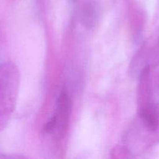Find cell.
<instances>
[{
	"label": "cell",
	"instance_id": "1",
	"mask_svg": "<svg viewBox=\"0 0 159 159\" xmlns=\"http://www.w3.org/2000/svg\"><path fill=\"white\" fill-rule=\"evenodd\" d=\"M20 82V71L15 64L0 63V133L7 127L16 110Z\"/></svg>",
	"mask_w": 159,
	"mask_h": 159
},
{
	"label": "cell",
	"instance_id": "4",
	"mask_svg": "<svg viewBox=\"0 0 159 159\" xmlns=\"http://www.w3.org/2000/svg\"><path fill=\"white\" fill-rule=\"evenodd\" d=\"M99 6L94 0H87L82 4L80 11L82 23L87 28H93L99 19Z\"/></svg>",
	"mask_w": 159,
	"mask_h": 159
},
{
	"label": "cell",
	"instance_id": "2",
	"mask_svg": "<svg viewBox=\"0 0 159 159\" xmlns=\"http://www.w3.org/2000/svg\"><path fill=\"white\" fill-rule=\"evenodd\" d=\"M159 66V28L144 42L129 64L128 72L133 79H138L146 69Z\"/></svg>",
	"mask_w": 159,
	"mask_h": 159
},
{
	"label": "cell",
	"instance_id": "3",
	"mask_svg": "<svg viewBox=\"0 0 159 159\" xmlns=\"http://www.w3.org/2000/svg\"><path fill=\"white\" fill-rule=\"evenodd\" d=\"M72 110V101L65 90H62L59 95L56 104L54 116L56 119V128L54 132H57L59 137L65 134L68 127Z\"/></svg>",
	"mask_w": 159,
	"mask_h": 159
},
{
	"label": "cell",
	"instance_id": "5",
	"mask_svg": "<svg viewBox=\"0 0 159 159\" xmlns=\"http://www.w3.org/2000/svg\"><path fill=\"white\" fill-rule=\"evenodd\" d=\"M72 1H74V2H78V1H79V0H72Z\"/></svg>",
	"mask_w": 159,
	"mask_h": 159
}]
</instances>
